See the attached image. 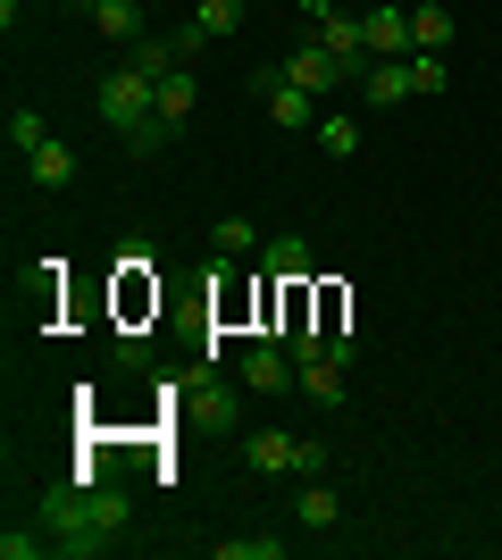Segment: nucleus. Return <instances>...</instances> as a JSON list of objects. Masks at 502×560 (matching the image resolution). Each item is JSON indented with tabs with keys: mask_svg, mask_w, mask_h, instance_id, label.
I'll use <instances>...</instances> for the list:
<instances>
[{
	"mask_svg": "<svg viewBox=\"0 0 502 560\" xmlns=\"http://www.w3.org/2000/svg\"><path fill=\"white\" fill-rule=\"evenodd\" d=\"M43 552H50V536H25V527L0 536V560H43Z\"/></svg>",
	"mask_w": 502,
	"mask_h": 560,
	"instance_id": "nucleus-24",
	"label": "nucleus"
},
{
	"mask_svg": "<svg viewBox=\"0 0 502 560\" xmlns=\"http://www.w3.org/2000/svg\"><path fill=\"white\" fill-rule=\"evenodd\" d=\"M293 385H302L318 410H343V369H335V360H302V376H293Z\"/></svg>",
	"mask_w": 502,
	"mask_h": 560,
	"instance_id": "nucleus-14",
	"label": "nucleus"
},
{
	"mask_svg": "<svg viewBox=\"0 0 502 560\" xmlns=\"http://www.w3.org/2000/svg\"><path fill=\"white\" fill-rule=\"evenodd\" d=\"M93 25H101V34H109V43H126V50H135V43H143V34H151L135 0H93Z\"/></svg>",
	"mask_w": 502,
	"mask_h": 560,
	"instance_id": "nucleus-11",
	"label": "nucleus"
},
{
	"mask_svg": "<svg viewBox=\"0 0 502 560\" xmlns=\"http://www.w3.org/2000/svg\"><path fill=\"white\" fill-rule=\"evenodd\" d=\"M285 75H293V84H311V93H335V84H343L352 68H343V59H335V50L311 34L302 50H285Z\"/></svg>",
	"mask_w": 502,
	"mask_h": 560,
	"instance_id": "nucleus-6",
	"label": "nucleus"
},
{
	"mask_svg": "<svg viewBox=\"0 0 502 560\" xmlns=\"http://www.w3.org/2000/svg\"><path fill=\"white\" fill-rule=\"evenodd\" d=\"M293 9H302V18H311V25H327L335 9H343V0H293Z\"/></svg>",
	"mask_w": 502,
	"mask_h": 560,
	"instance_id": "nucleus-26",
	"label": "nucleus"
},
{
	"mask_svg": "<svg viewBox=\"0 0 502 560\" xmlns=\"http://www.w3.org/2000/svg\"><path fill=\"white\" fill-rule=\"evenodd\" d=\"M218 560H285V536H218Z\"/></svg>",
	"mask_w": 502,
	"mask_h": 560,
	"instance_id": "nucleus-18",
	"label": "nucleus"
},
{
	"mask_svg": "<svg viewBox=\"0 0 502 560\" xmlns=\"http://www.w3.org/2000/svg\"><path fill=\"white\" fill-rule=\"evenodd\" d=\"M126 59H135V68H143V75H167V68H185V59H176V43H167V34H143V43L126 50Z\"/></svg>",
	"mask_w": 502,
	"mask_h": 560,
	"instance_id": "nucleus-20",
	"label": "nucleus"
},
{
	"mask_svg": "<svg viewBox=\"0 0 502 560\" xmlns=\"http://www.w3.org/2000/svg\"><path fill=\"white\" fill-rule=\"evenodd\" d=\"M93 109H101V126H109V135H143L151 117H160V75H143L135 68V59H126V68H109L101 75V93H93Z\"/></svg>",
	"mask_w": 502,
	"mask_h": 560,
	"instance_id": "nucleus-2",
	"label": "nucleus"
},
{
	"mask_svg": "<svg viewBox=\"0 0 502 560\" xmlns=\"http://www.w3.org/2000/svg\"><path fill=\"white\" fill-rule=\"evenodd\" d=\"M192 25L218 43V34H235V25H243V0H201V9H192Z\"/></svg>",
	"mask_w": 502,
	"mask_h": 560,
	"instance_id": "nucleus-23",
	"label": "nucleus"
},
{
	"mask_svg": "<svg viewBox=\"0 0 502 560\" xmlns=\"http://www.w3.org/2000/svg\"><path fill=\"white\" fill-rule=\"evenodd\" d=\"M210 243H218V259H252L260 252V226H252V218H218Z\"/></svg>",
	"mask_w": 502,
	"mask_h": 560,
	"instance_id": "nucleus-17",
	"label": "nucleus"
},
{
	"mask_svg": "<svg viewBox=\"0 0 502 560\" xmlns=\"http://www.w3.org/2000/svg\"><path fill=\"white\" fill-rule=\"evenodd\" d=\"M293 518H302V527H335V518H343V493H335L327 477H311L302 502H293Z\"/></svg>",
	"mask_w": 502,
	"mask_h": 560,
	"instance_id": "nucleus-15",
	"label": "nucleus"
},
{
	"mask_svg": "<svg viewBox=\"0 0 502 560\" xmlns=\"http://www.w3.org/2000/svg\"><path fill=\"white\" fill-rule=\"evenodd\" d=\"M126 518H135V493L109 486V477H75V486L43 493V527H50V552H68V560H93L109 552V544L126 536Z\"/></svg>",
	"mask_w": 502,
	"mask_h": 560,
	"instance_id": "nucleus-1",
	"label": "nucleus"
},
{
	"mask_svg": "<svg viewBox=\"0 0 502 560\" xmlns=\"http://www.w3.org/2000/svg\"><path fill=\"white\" fill-rule=\"evenodd\" d=\"M243 460H252V477H318V468H327V444L285 435V427H252V435H243Z\"/></svg>",
	"mask_w": 502,
	"mask_h": 560,
	"instance_id": "nucleus-3",
	"label": "nucleus"
},
{
	"mask_svg": "<svg viewBox=\"0 0 502 560\" xmlns=\"http://www.w3.org/2000/svg\"><path fill=\"white\" fill-rule=\"evenodd\" d=\"M192 101H201V84H192V68H167L160 75V126H185Z\"/></svg>",
	"mask_w": 502,
	"mask_h": 560,
	"instance_id": "nucleus-13",
	"label": "nucleus"
},
{
	"mask_svg": "<svg viewBox=\"0 0 502 560\" xmlns=\"http://www.w3.org/2000/svg\"><path fill=\"white\" fill-rule=\"evenodd\" d=\"M410 75H419V101H435L444 84H453V68H444V50H410Z\"/></svg>",
	"mask_w": 502,
	"mask_h": 560,
	"instance_id": "nucleus-21",
	"label": "nucleus"
},
{
	"mask_svg": "<svg viewBox=\"0 0 502 560\" xmlns=\"http://www.w3.org/2000/svg\"><path fill=\"white\" fill-rule=\"evenodd\" d=\"M167 43H176V59H185V68H192V59H201V50H210V34H201V25H176V34H167Z\"/></svg>",
	"mask_w": 502,
	"mask_h": 560,
	"instance_id": "nucleus-25",
	"label": "nucleus"
},
{
	"mask_svg": "<svg viewBox=\"0 0 502 560\" xmlns=\"http://www.w3.org/2000/svg\"><path fill=\"white\" fill-rule=\"evenodd\" d=\"M260 268L277 284H302L311 277V243H302V234H277V243H260Z\"/></svg>",
	"mask_w": 502,
	"mask_h": 560,
	"instance_id": "nucleus-10",
	"label": "nucleus"
},
{
	"mask_svg": "<svg viewBox=\"0 0 502 560\" xmlns=\"http://www.w3.org/2000/svg\"><path fill=\"white\" fill-rule=\"evenodd\" d=\"M318 151H327V160H352V151H360V126H352V117H318Z\"/></svg>",
	"mask_w": 502,
	"mask_h": 560,
	"instance_id": "nucleus-22",
	"label": "nucleus"
},
{
	"mask_svg": "<svg viewBox=\"0 0 502 560\" xmlns=\"http://www.w3.org/2000/svg\"><path fill=\"white\" fill-rule=\"evenodd\" d=\"M410 50H453V0H419L410 9Z\"/></svg>",
	"mask_w": 502,
	"mask_h": 560,
	"instance_id": "nucleus-9",
	"label": "nucleus"
},
{
	"mask_svg": "<svg viewBox=\"0 0 502 560\" xmlns=\"http://www.w3.org/2000/svg\"><path fill=\"white\" fill-rule=\"evenodd\" d=\"M410 93H419L410 59H377V68L360 75V101H369V109H394V101H410Z\"/></svg>",
	"mask_w": 502,
	"mask_h": 560,
	"instance_id": "nucleus-8",
	"label": "nucleus"
},
{
	"mask_svg": "<svg viewBox=\"0 0 502 560\" xmlns=\"http://www.w3.org/2000/svg\"><path fill=\"white\" fill-rule=\"evenodd\" d=\"M268 117H277L285 135H318V117H327V109H318V93H311V84H293V75H285V84L268 93Z\"/></svg>",
	"mask_w": 502,
	"mask_h": 560,
	"instance_id": "nucleus-7",
	"label": "nucleus"
},
{
	"mask_svg": "<svg viewBox=\"0 0 502 560\" xmlns=\"http://www.w3.org/2000/svg\"><path fill=\"white\" fill-rule=\"evenodd\" d=\"M192 410H201V427H218V435H235V427H243V401L226 394V385H201V394H192Z\"/></svg>",
	"mask_w": 502,
	"mask_h": 560,
	"instance_id": "nucleus-16",
	"label": "nucleus"
},
{
	"mask_svg": "<svg viewBox=\"0 0 502 560\" xmlns=\"http://www.w3.org/2000/svg\"><path fill=\"white\" fill-rule=\"evenodd\" d=\"M25 167H34V185H43V192H68V185H75V151H68L59 135H50V142H43V151H34Z\"/></svg>",
	"mask_w": 502,
	"mask_h": 560,
	"instance_id": "nucleus-12",
	"label": "nucleus"
},
{
	"mask_svg": "<svg viewBox=\"0 0 502 560\" xmlns=\"http://www.w3.org/2000/svg\"><path fill=\"white\" fill-rule=\"evenodd\" d=\"M43 142H50L43 109H9V151H25V160H34V151H43Z\"/></svg>",
	"mask_w": 502,
	"mask_h": 560,
	"instance_id": "nucleus-19",
	"label": "nucleus"
},
{
	"mask_svg": "<svg viewBox=\"0 0 502 560\" xmlns=\"http://www.w3.org/2000/svg\"><path fill=\"white\" fill-rule=\"evenodd\" d=\"M360 25H369V50H377V59H410V9L402 0H369Z\"/></svg>",
	"mask_w": 502,
	"mask_h": 560,
	"instance_id": "nucleus-5",
	"label": "nucleus"
},
{
	"mask_svg": "<svg viewBox=\"0 0 502 560\" xmlns=\"http://www.w3.org/2000/svg\"><path fill=\"white\" fill-rule=\"evenodd\" d=\"M318 43H327L335 59L352 68V84H360V75H369V68H377V50H369V25H360V9H335V18L318 25Z\"/></svg>",
	"mask_w": 502,
	"mask_h": 560,
	"instance_id": "nucleus-4",
	"label": "nucleus"
}]
</instances>
